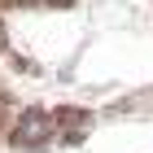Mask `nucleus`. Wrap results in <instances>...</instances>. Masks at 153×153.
<instances>
[{
	"label": "nucleus",
	"instance_id": "obj_1",
	"mask_svg": "<svg viewBox=\"0 0 153 153\" xmlns=\"http://www.w3.org/2000/svg\"><path fill=\"white\" fill-rule=\"evenodd\" d=\"M53 136V118L39 114V109H31V114L22 118V127H18V144H39Z\"/></svg>",
	"mask_w": 153,
	"mask_h": 153
},
{
	"label": "nucleus",
	"instance_id": "obj_2",
	"mask_svg": "<svg viewBox=\"0 0 153 153\" xmlns=\"http://www.w3.org/2000/svg\"><path fill=\"white\" fill-rule=\"evenodd\" d=\"M0 48H4V26H0Z\"/></svg>",
	"mask_w": 153,
	"mask_h": 153
}]
</instances>
